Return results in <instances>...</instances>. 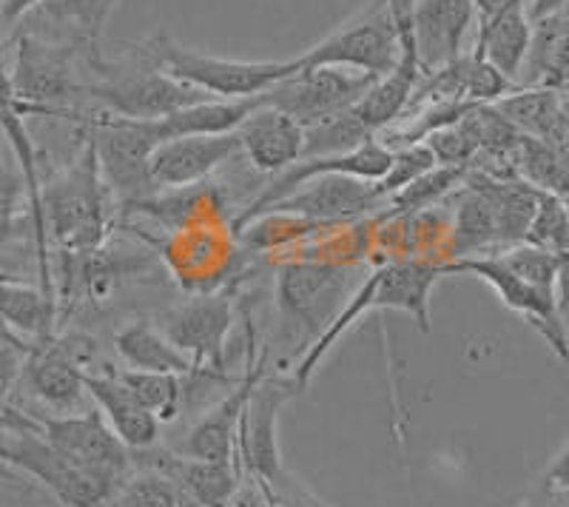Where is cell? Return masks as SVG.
I'll list each match as a JSON object with an SVG mask.
<instances>
[{"label": "cell", "mask_w": 569, "mask_h": 507, "mask_svg": "<svg viewBox=\"0 0 569 507\" xmlns=\"http://www.w3.org/2000/svg\"><path fill=\"white\" fill-rule=\"evenodd\" d=\"M91 52L74 40H49L40 34H20L14 43V63L9 69L14 103L20 115L40 118H80L74 103L86 100L91 83Z\"/></svg>", "instance_id": "obj_1"}, {"label": "cell", "mask_w": 569, "mask_h": 507, "mask_svg": "<svg viewBox=\"0 0 569 507\" xmlns=\"http://www.w3.org/2000/svg\"><path fill=\"white\" fill-rule=\"evenodd\" d=\"M0 463L14 465L38 479L43 488L52 490L54 499L63 501V507H114L126 479L86 468L71 456L60 454L52 443H46V436L27 410L0 402Z\"/></svg>", "instance_id": "obj_2"}, {"label": "cell", "mask_w": 569, "mask_h": 507, "mask_svg": "<svg viewBox=\"0 0 569 507\" xmlns=\"http://www.w3.org/2000/svg\"><path fill=\"white\" fill-rule=\"evenodd\" d=\"M111 200L114 195L100 177L91 140L83 137V146L69 169L40 186V217L46 237L58 242L63 254L94 251L109 237Z\"/></svg>", "instance_id": "obj_3"}, {"label": "cell", "mask_w": 569, "mask_h": 507, "mask_svg": "<svg viewBox=\"0 0 569 507\" xmlns=\"http://www.w3.org/2000/svg\"><path fill=\"white\" fill-rule=\"evenodd\" d=\"M86 100L117 118L160 120L171 111L213 98L160 72L137 46H131L120 58H103L100 49L91 52V83Z\"/></svg>", "instance_id": "obj_4"}, {"label": "cell", "mask_w": 569, "mask_h": 507, "mask_svg": "<svg viewBox=\"0 0 569 507\" xmlns=\"http://www.w3.org/2000/svg\"><path fill=\"white\" fill-rule=\"evenodd\" d=\"M137 49L160 72L194 86V89L206 91L208 98L217 100L259 98L262 91H268L299 69V58L268 60L266 63V60H231L202 54L174 43L166 32H157L154 38L142 40V43H137Z\"/></svg>", "instance_id": "obj_5"}, {"label": "cell", "mask_w": 569, "mask_h": 507, "mask_svg": "<svg viewBox=\"0 0 569 507\" xmlns=\"http://www.w3.org/2000/svg\"><path fill=\"white\" fill-rule=\"evenodd\" d=\"M408 7V0H368L353 18L299 54V66H342L370 78H385L401 58V18Z\"/></svg>", "instance_id": "obj_6"}, {"label": "cell", "mask_w": 569, "mask_h": 507, "mask_svg": "<svg viewBox=\"0 0 569 507\" xmlns=\"http://www.w3.org/2000/svg\"><path fill=\"white\" fill-rule=\"evenodd\" d=\"M356 268L322 260H293L277 268L279 319L288 337L299 339L302 354L337 319L350 294L356 291Z\"/></svg>", "instance_id": "obj_7"}, {"label": "cell", "mask_w": 569, "mask_h": 507, "mask_svg": "<svg viewBox=\"0 0 569 507\" xmlns=\"http://www.w3.org/2000/svg\"><path fill=\"white\" fill-rule=\"evenodd\" d=\"M83 129L98 157L100 177L123 209L157 195L149 171L151 155L162 143L157 120L117 118L98 109L86 115Z\"/></svg>", "instance_id": "obj_8"}, {"label": "cell", "mask_w": 569, "mask_h": 507, "mask_svg": "<svg viewBox=\"0 0 569 507\" xmlns=\"http://www.w3.org/2000/svg\"><path fill=\"white\" fill-rule=\"evenodd\" d=\"M162 334L191 359V377H226V345L233 328V299L222 288L194 294L160 317Z\"/></svg>", "instance_id": "obj_9"}, {"label": "cell", "mask_w": 569, "mask_h": 507, "mask_svg": "<svg viewBox=\"0 0 569 507\" xmlns=\"http://www.w3.org/2000/svg\"><path fill=\"white\" fill-rule=\"evenodd\" d=\"M376 80L379 78L342 69V66H313V69L299 66L297 72L262 91L259 98L266 106L291 115L297 123L308 129V126L322 123V120L353 109Z\"/></svg>", "instance_id": "obj_10"}, {"label": "cell", "mask_w": 569, "mask_h": 507, "mask_svg": "<svg viewBox=\"0 0 569 507\" xmlns=\"http://www.w3.org/2000/svg\"><path fill=\"white\" fill-rule=\"evenodd\" d=\"M246 345L242 379L211 410L202 414L200 422H194V428L186 434L177 454L194 456V459H211V463H240V430L242 419H246L248 399H251V390L257 388V382L268 371V348L259 351L257 328H253L251 319L246 322Z\"/></svg>", "instance_id": "obj_11"}, {"label": "cell", "mask_w": 569, "mask_h": 507, "mask_svg": "<svg viewBox=\"0 0 569 507\" xmlns=\"http://www.w3.org/2000/svg\"><path fill=\"white\" fill-rule=\"evenodd\" d=\"M94 342L83 334H52L32 342L20 379L46 408L54 414H74L83 405L86 374L91 371Z\"/></svg>", "instance_id": "obj_12"}, {"label": "cell", "mask_w": 569, "mask_h": 507, "mask_svg": "<svg viewBox=\"0 0 569 507\" xmlns=\"http://www.w3.org/2000/svg\"><path fill=\"white\" fill-rule=\"evenodd\" d=\"M447 274H470L476 280L487 282L498 299L505 302L510 311L527 319V326L536 328L541 339L550 345V351L556 354L561 362H569V334L563 326V308L558 294L541 291V288L530 286L521 277L498 262L496 254H481V257H465V260L445 262Z\"/></svg>", "instance_id": "obj_13"}, {"label": "cell", "mask_w": 569, "mask_h": 507, "mask_svg": "<svg viewBox=\"0 0 569 507\" xmlns=\"http://www.w3.org/2000/svg\"><path fill=\"white\" fill-rule=\"evenodd\" d=\"M299 397L297 385L284 374H271L257 382L248 399L240 430V465L266 488H282V459H279V410Z\"/></svg>", "instance_id": "obj_14"}, {"label": "cell", "mask_w": 569, "mask_h": 507, "mask_svg": "<svg viewBox=\"0 0 569 507\" xmlns=\"http://www.w3.org/2000/svg\"><path fill=\"white\" fill-rule=\"evenodd\" d=\"M382 209L385 197L379 195L373 180L328 175L308 180L297 191L268 206L262 215H291L319 222V226H353V222L376 217Z\"/></svg>", "instance_id": "obj_15"}, {"label": "cell", "mask_w": 569, "mask_h": 507, "mask_svg": "<svg viewBox=\"0 0 569 507\" xmlns=\"http://www.w3.org/2000/svg\"><path fill=\"white\" fill-rule=\"evenodd\" d=\"M46 443H52L60 454L71 456L74 463L94 468L100 474L129 479L134 459L131 450L120 443V436L109 428L106 417L98 408L74 410V414H58V417H34Z\"/></svg>", "instance_id": "obj_16"}, {"label": "cell", "mask_w": 569, "mask_h": 507, "mask_svg": "<svg viewBox=\"0 0 569 507\" xmlns=\"http://www.w3.org/2000/svg\"><path fill=\"white\" fill-rule=\"evenodd\" d=\"M408 18L425 74L461 58L465 40L479 27L472 0H413Z\"/></svg>", "instance_id": "obj_17"}, {"label": "cell", "mask_w": 569, "mask_h": 507, "mask_svg": "<svg viewBox=\"0 0 569 507\" xmlns=\"http://www.w3.org/2000/svg\"><path fill=\"white\" fill-rule=\"evenodd\" d=\"M233 155H242L240 137L231 135H188L162 140L151 155V182L157 191L186 189L206 182Z\"/></svg>", "instance_id": "obj_18"}, {"label": "cell", "mask_w": 569, "mask_h": 507, "mask_svg": "<svg viewBox=\"0 0 569 507\" xmlns=\"http://www.w3.org/2000/svg\"><path fill=\"white\" fill-rule=\"evenodd\" d=\"M373 277V311H399L408 314L421 334H430V297L439 286L441 277H447L445 262L416 260H388L370 271Z\"/></svg>", "instance_id": "obj_19"}, {"label": "cell", "mask_w": 569, "mask_h": 507, "mask_svg": "<svg viewBox=\"0 0 569 507\" xmlns=\"http://www.w3.org/2000/svg\"><path fill=\"white\" fill-rule=\"evenodd\" d=\"M131 459L140 468L169 476L177 488L186 490L200 507H231L242 485L240 463H211L194 456L169 454V450H131Z\"/></svg>", "instance_id": "obj_20"}, {"label": "cell", "mask_w": 569, "mask_h": 507, "mask_svg": "<svg viewBox=\"0 0 569 507\" xmlns=\"http://www.w3.org/2000/svg\"><path fill=\"white\" fill-rule=\"evenodd\" d=\"M237 137H240L242 155L257 171L279 175L291 163L302 160L305 126L297 123L291 115L273 109V106L259 103L242 120Z\"/></svg>", "instance_id": "obj_21"}, {"label": "cell", "mask_w": 569, "mask_h": 507, "mask_svg": "<svg viewBox=\"0 0 569 507\" xmlns=\"http://www.w3.org/2000/svg\"><path fill=\"white\" fill-rule=\"evenodd\" d=\"M86 394L94 399V408L109 422V428L120 436L129 450H149L160 439V419L142 408L137 397L120 382L117 371L86 374Z\"/></svg>", "instance_id": "obj_22"}, {"label": "cell", "mask_w": 569, "mask_h": 507, "mask_svg": "<svg viewBox=\"0 0 569 507\" xmlns=\"http://www.w3.org/2000/svg\"><path fill=\"white\" fill-rule=\"evenodd\" d=\"M532 18L527 0H507L492 18L481 20L476 27V43L472 54L505 74L510 83H518L521 66H525L527 49H530Z\"/></svg>", "instance_id": "obj_23"}, {"label": "cell", "mask_w": 569, "mask_h": 507, "mask_svg": "<svg viewBox=\"0 0 569 507\" xmlns=\"http://www.w3.org/2000/svg\"><path fill=\"white\" fill-rule=\"evenodd\" d=\"M569 80V12L532 20L530 49L518 74V89L558 91Z\"/></svg>", "instance_id": "obj_24"}, {"label": "cell", "mask_w": 569, "mask_h": 507, "mask_svg": "<svg viewBox=\"0 0 569 507\" xmlns=\"http://www.w3.org/2000/svg\"><path fill=\"white\" fill-rule=\"evenodd\" d=\"M0 322L27 342L49 339L58 334V299L49 297L40 286H29L12 274L0 271Z\"/></svg>", "instance_id": "obj_25"}, {"label": "cell", "mask_w": 569, "mask_h": 507, "mask_svg": "<svg viewBox=\"0 0 569 507\" xmlns=\"http://www.w3.org/2000/svg\"><path fill=\"white\" fill-rule=\"evenodd\" d=\"M114 351L131 371L180 374V377H191L194 371L191 359L149 319H131L123 328H117Z\"/></svg>", "instance_id": "obj_26"}, {"label": "cell", "mask_w": 569, "mask_h": 507, "mask_svg": "<svg viewBox=\"0 0 569 507\" xmlns=\"http://www.w3.org/2000/svg\"><path fill=\"white\" fill-rule=\"evenodd\" d=\"M490 246H498L496 209L490 197L470 177H465V191L456 200V211L450 217V262L481 257Z\"/></svg>", "instance_id": "obj_27"}, {"label": "cell", "mask_w": 569, "mask_h": 507, "mask_svg": "<svg viewBox=\"0 0 569 507\" xmlns=\"http://www.w3.org/2000/svg\"><path fill=\"white\" fill-rule=\"evenodd\" d=\"M259 103H262V98L202 100V103L171 111V115L157 120V126H160L162 140L188 135H231V131L240 129L242 120H246Z\"/></svg>", "instance_id": "obj_28"}, {"label": "cell", "mask_w": 569, "mask_h": 507, "mask_svg": "<svg viewBox=\"0 0 569 507\" xmlns=\"http://www.w3.org/2000/svg\"><path fill=\"white\" fill-rule=\"evenodd\" d=\"M32 231V191L12 151L0 149V248L12 246L23 231Z\"/></svg>", "instance_id": "obj_29"}, {"label": "cell", "mask_w": 569, "mask_h": 507, "mask_svg": "<svg viewBox=\"0 0 569 507\" xmlns=\"http://www.w3.org/2000/svg\"><path fill=\"white\" fill-rule=\"evenodd\" d=\"M123 0H43L40 12L71 32L74 43L100 49V34Z\"/></svg>", "instance_id": "obj_30"}, {"label": "cell", "mask_w": 569, "mask_h": 507, "mask_svg": "<svg viewBox=\"0 0 569 507\" xmlns=\"http://www.w3.org/2000/svg\"><path fill=\"white\" fill-rule=\"evenodd\" d=\"M120 382L137 397V402L151 410L157 419L171 422L180 417V405L186 390H182L180 374H160V371H117Z\"/></svg>", "instance_id": "obj_31"}, {"label": "cell", "mask_w": 569, "mask_h": 507, "mask_svg": "<svg viewBox=\"0 0 569 507\" xmlns=\"http://www.w3.org/2000/svg\"><path fill=\"white\" fill-rule=\"evenodd\" d=\"M373 131L356 118V111L348 109L337 118H328L322 123H313L305 129L302 157H328L345 155V151L359 149L362 143L373 140Z\"/></svg>", "instance_id": "obj_32"}, {"label": "cell", "mask_w": 569, "mask_h": 507, "mask_svg": "<svg viewBox=\"0 0 569 507\" xmlns=\"http://www.w3.org/2000/svg\"><path fill=\"white\" fill-rule=\"evenodd\" d=\"M114 507H200L186 490H180L169 476L157 470L140 468V474L129 476L117 496Z\"/></svg>", "instance_id": "obj_33"}, {"label": "cell", "mask_w": 569, "mask_h": 507, "mask_svg": "<svg viewBox=\"0 0 569 507\" xmlns=\"http://www.w3.org/2000/svg\"><path fill=\"white\" fill-rule=\"evenodd\" d=\"M436 155L430 151L427 143H413L401 146L393 151V160H390V169L385 171L382 180H376V189L385 197V202L396 195V191L408 189L410 182L419 180L421 175H427L430 169H436Z\"/></svg>", "instance_id": "obj_34"}, {"label": "cell", "mask_w": 569, "mask_h": 507, "mask_svg": "<svg viewBox=\"0 0 569 507\" xmlns=\"http://www.w3.org/2000/svg\"><path fill=\"white\" fill-rule=\"evenodd\" d=\"M29 348H32V342L20 339L12 328H7L0 322V402H7L9 390H12L14 382L20 379Z\"/></svg>", "instance_id": "obj_35"}, {"label": "cell", "mask_w": 569, "mask_h": 507, "mask_svg": "<svg viewBox=\"0 0 569 507\" xmlns=\"http://www.w3.org/2000/svg\"><path fill=\"white\" fill-rule=\"evenodd\" d=\"M543 490L547 494H569V443L552 459L550 468L543 470Z\"/></svg>", "instance_id": "obj_36"}, {"label": "cell", "mask_w": 569, "mask_h": 507, "mask_svg": "<svg viewBox=\"0 0 569 507\" xmlns=\"http://www.w3.org/2000/svg\"><path fill=\"white\" fill-rule=\"evenodd\" d=\"M43 0H0V27L7 32L9 27H14L18 20L27 18L29 12L40 7Z\"/></svg>", "instance_id": "obj_37"}, {"label": "cell", "mask_w": 569, "mask_h": 507, "mask_svg": "<svg viewBox=\"0 0 569 507\" xmlns=\"http://www.w3.org/2000/svg\"><path fill=\"white\" fill-rule=\"evenodd\" d=\"M567 12V0H532L530 3V18H547V14Z\"/></svg>", "instance_id": "obj_38"}, {"label": "cell", "mask_w": 569, "mask_h": 507, "mask_svg": "<svg viewBox=\"0 0 569 507\" xmlns=\"http://www.w3.org/2000/svg\"><path fill=\"white\" fill-rule=\"evenodd\" d=\"M472 3H476V12H479V23H481V20L492 18L498 9L505 7L507 0H472Z\"/></svg>", "instance_id": "obj_39"}, {"label": "cell", "mask_w": 569, "mask_h": 507, "mask_svg": "<svg viewBox=\"0 0 569 507\" xmlns=\"http://www.w3.org/2000/svg\"><path fill=\"white\" fill-rule=\"evenodd\" d=\"M558 98H561L563 109H567V115H569V80L561 86V89H558Z\"/></svg>", "instance_id": "obj_40"}, {"label": "cell", "mask_w": 569, "mask_h": 507, "mask_svg": "<svg viewBox=\"0 0 569 507\" xmlns=\"http://www.w3.org/2000/svg\"><path fill=\"white\" fill-rule=\"evenodd\" d=\"M567 12H569V0H567Z\"/></svg>", "instance_id": "obj_41"}, {"label": "cell", "mask_w": 569, "mask_h": 507, "mask_svg": "<svg viewBox=\"0 0 569 507\" xmlns=\"http://www.w3.org/2000/svg\"><path fill=\"white\" fill-rule=\"evenodd\" d=\"M408 3H413V0H408Z\"/></svg>", "instance_id": "obj_42"}]
</instances>
